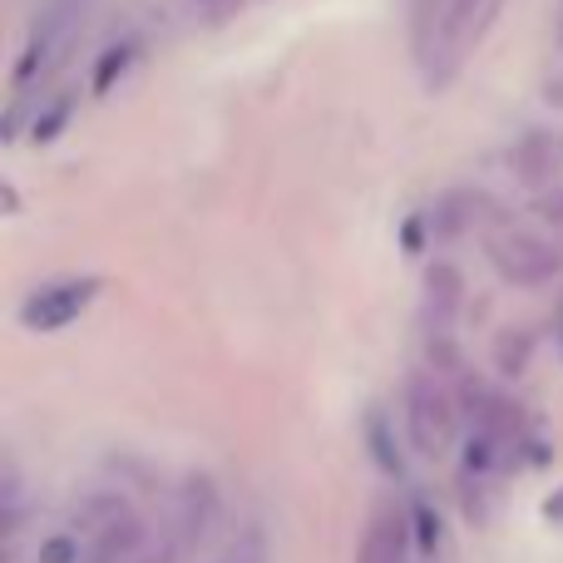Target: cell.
Masks as SVG:
<instances>
[{
  "instance_id": "obj_2",
  "label": "cell",
  "mask_w": 563,
  "mask_h": 563,
  "mask_svg": "<svg viewBox=\"0 0 563 563\" xmlns=\"http://www.w3.org/2000/svg\"><path fill=\"white\" fill-rule=\"evenodd\" d=\"M455 430H460V410H455V396H450L445 380L430 376V371L410 376V386H406V435H410V445H416L420 455H445L450 440H455Z\"/></svg>"
},
{
  "instance_id": "obj_9",
  "label": "cell",
  "mask_w": 563,
  "mask_h": 563,
  "mask_svg": "<svg viewBox=\"0 0 563 563\" xmlns=\"http://www.w3.org/2000/svg\"><path fill=\"white\" fill-rule=\"evenodd\" d=\"M129 55H134V45H119V49H109V55H104V65H99V75H95V89H99V95H104L109 79H114L119 69L129 65Z\"/></svg>"
},
{
  "instance_id": "obj_11",
  "label": "cell",
  "mask_w": 563,
  "mask_h": 563,
  "mask_svg": "<svg viewBox=\"0 0 563 563\" xmlns=\"http://www.w3.org/2000/svg\"><path fill=\"white\" fill-rule=\"evenodd\" d=\"M559 45H563V0H559Z\"/></svg>"
},
{
  "instance_id": "obj_3",
  "label": "cell",
  "mask_w": 563,
  "mask_h": 563,
  "mask_svg": "<svg viewBox=\"0 0 563 563\" xmlns=\"http://www.w3.org/2000/svg\"><path fill=\"white\" fill-rule=\"evenodd\" d=\"M79 15H85V0H45L40 5V15L30 20L25 45H20V59H15V95H25L35 79L49 75V65L69 45V30L79 25Z\"/></svg>"
},
{
  "instance_id": "obj_5",
  "label": "cell",
  "mask_w": 563,
  "mask_h": 563,
  "mask_svg": "<svg viewBox=\"0 0 563 563\" xmlns=\"http://www.w3.org/2000/svg\"><path fill=\"white\" fill-rule=\"evenodd\" d=\"M95 297H99V277H55L20 301V321L30 331H59L85 317Z\"/></svg>"
},
{
  "instance_id": "obj_8",
  "label": "cell",
  "mask_w": 563,
  "mask_h": 563,
  "mask_svg": "<svg viewBox=\"0 0 563 563\" xmlns=\"http://www.w3.org/2000/svg\"><path fill=\"white\" fill-rule=\"evenodd\" d=\"M455 307H460V277L450 273V267H435L426 282V317L445 331L450 321H455Z\"/></svg>"
},
{
  "instance_id": "obj_1",
  "label": "cell",
  "mask_w": 563,
  "mask_h": 563,
  "mask_svg": "<svg viewBox=\"0 0 563 563\" xmlns=\"http://www.w3.org/2000/svg\"><path fill=\"white\" fill-rule=\"evenodd\" d=\"M505 0H416L410 5V55L430 89H445L479 49Z\"/></svg>"
},
{
  "instance_id": "obj_6",
  "label": "cell",
  "mask_w": 563,
  "mask_h": 563,
  "mask_svg": "<svg viewBox=\"0 0 563 563\" xmlns=\"http://www.w3.org/2000/svg\"><path fill=\"white\" fill-rule=\"evenodd\" d=\"M410 519L400 505H376L366 519V534H361L356 563H410Z\"/></svg>"
},
{
  "instance_id": "obj_4",
  "label": "cell",
  "mask_w": 563,
  "mask_h": 563,
  "mask_svg": "<svg viewBox=\"0 0 563 563\" xmlns=\"http://www.w3.org/2000/svg\"><path fill=\"white\" fill-rule=\"evenodd\" d=\"M489 263L515 287H539V282H549L559 273L563 257L554 243L525 233V228H499V233H489Z\"/></svg>"
},
{
  "instance_id": "obj_7",
  "label": "cell",
  "mask_w": 563,
  "mask_h": 563,
  "mask_svg": "<svg viewBox=\"0 0 563 563\" xmlns=\"http://www.w3.org/2000/svg\"><path fill=\"white\" fill-rule=\"evenodd\" d=\"M515 174L525 178L529 188H563V134H549V129H539V134H525V144L515 148Z\"/></svg>"
},
{
  "instance_id": "obj_10",
  "label": "cell",
  "mask_w": 563,
  "mask_h": 563,
  "mask_svg": "<svg viewBox=\"0 0 563 563\" xmlns=\"http://www.w3.org/2000/svg\"><path fill=\"white\" fill-rule=\"evenodd\" d=\"M228 563H257V549H253V554H243V559H238V554H233V559H228Z\"/></svg>"
}]
</instances>
